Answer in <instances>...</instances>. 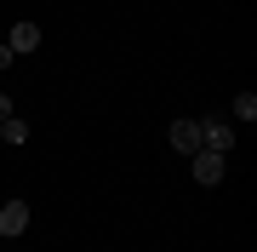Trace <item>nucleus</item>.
Returning <instances> with one entry per match:
<instances>
[{
	"mask_svg": "<svg viewBox=\"0 0 257 252\" xmlns=\"http://www.w3.org/2000/svg\"><path fill=\"white\" fill-rule=\"evenodd\" d=\"M189 166H194V184L211 189V184H223V172H229V155H217V149H194Z\"/></svg>",
	"mask_w": 257,
	"mask_h": 252,
	"instance_id": "nucleus-1",
	"label": "nucleus"
},
{
	"mask_svg": "<svg viewBox=\"0 0 257 252\" xmlns=\"http://www.w3.org/2000/svg\"><path fill=\"white\" fill-rule=\"evenodd\" d=\"M29 229V201H6L0 206V235H23Z\"/></svg>",
	"mask_w": 257,
	"mask_h": 252,
	"instance_id": "nucleus-2",
	"label": "nucleus"
},
{
	"mask_svg": "<svg viewBox=\"0 0 257 252\" xmlns=\"http://www.w3.org/2000/svg\"><path fill=\"white\" fill-rule=\"evenodd\" d=\"M6 46H12V57H18V52H35L40 46V23H12Z\"/></svg>",
	"mask_w": 257,
	"mask_h": 252,
	"instance_id": "nucleus-3",
	"label": "nucleus"
},
{
	"mask_svg": "<svg viewBox=\"0 0 257 252\" xmlns=\"http://www.w3.org/2000/svg\"><path fill=\"white\" fill-rule=\"evenodd\" d=\"M172 149H183V155L200 149V121H172Z\"/></svg>",
	"mask_w": 257,
	"mask_h": 252,
	"instance_id": "nucleus-4",
	"label": "nucleus"
},
{
	"mask_svg": "<svg viewBox=\"0 0 257 252\" xmlns=\"http://www.w3.org/2000/svg\"><path fill=\"white\" fill-rule=\"evenodd\" d=\"M0 138H6V143H23V138H29V126L12 115V121H0Z\"/></svg>",
	"mask_w": 257,
	"mask_h": 252,
	"instance_id": "nucleus-5",
	"label": "nucleus"
},
{
	"mask_svg": "<svg viewBox=\"0 0 257 252\" xmlns=\"http://www.w3.org/2000/svg\"><path fill=\"white\" fill-rule=\"evenodd\" d=\"M234 115L251 126V121H257V98H251V92H240V98H234Z\"/></svg>",
	"mask_w": 257,
	"mask_h": 252,
	"instance_id": "nucleus-6",
	"label": "nucleus"
},
{
	"mask_svg": "<svg viewBox=\"0 0 257 252\" xmlns=\"http://www.w3.org/2000/svg\"><path fill=\"white\" fill-rule=\"evenodd\" d=\"M12 115H18V109H12V98L0 92V121H12Z\"/></svg>",
	"mask_w": 257,
	"mask_h": 252,
	"instance_id": "nucleus-7",
	"label": "nucleus"
},
{
	"mask_svg": "<svg viewBox=\"0 0 257 252\" xmlns=\"http://www.w3.org/2000/svg\"><path fill=\"white\" fill-rule=\"evenodd\" d=\"M0 69H12V46H6V40H0Z\"/></svg>",
	"mask_w": 257,
	"mask_h": 252,
	"instance_id": "nucleus-8",
	"label": "nucleus"
},
{
	"mask_svg": "<svg viewBox=\"0 0 257 252\" xmlns=\"http://www.w3.org/2000/svg\"><path fill=\"white\" fill-rule=\"evenodd\" d=\"M0 143H6V138H0Z\"/></svg>",
	"mask_w": 257,
	"mask_h": 252,
	"instance_id": "nucleus-9",
	"label": "nucleus"
}]
</instances>
